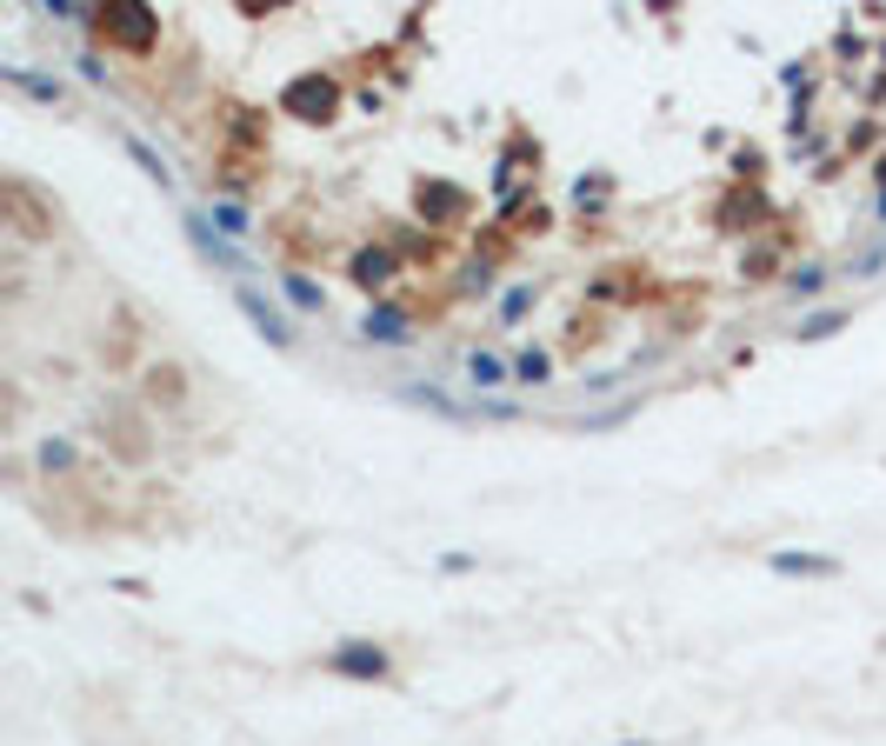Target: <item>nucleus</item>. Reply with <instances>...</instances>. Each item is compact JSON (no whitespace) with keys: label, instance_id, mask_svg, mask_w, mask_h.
Instances as JSON below:
<instances>
[{"label":"nucleus","instance_id":"nucleus-1","mask_svg":"<svg viewBox=\"0 0 886 746\" xmlns=\"http://www.w3.org/2000/svg\"><path fill=\"white\" fill-rule=\"evenodd\" d=\"M240 307H247V320H253V327H260L273 347H293V327H287V320H280V314H273V307L253 294V287H240Z\"/></svg>","mask_w":886,"mask_h":746},{"label":"nucleus","instance_id":"nucleus-2","mask_svg":"<svg viewBox=\"0 0 886 746\" xmlns=\"http://www.w3.org/2000/svg\"><path fill=\"white\" fill-rule=\"evenodd\" d=\"M360 334H367V340H387V347H407V340H414V327H407V320H400L394 307L367 314V327H360Z\"/></svg>","mask_w":886,"mask_h":746},{"label":"nucleus","instance_id":"nucleus-3","mask_svg":"<svg viewBox=\"0 0 886 746\" xmlns=\"http://www.w3.org/2000/svg\"><path fill=\"white\" fill-rule=\"evenodd\" d=\"M327 667H334V674H367V680H380V674H387V660H380V654H367L360 640H354L347 654H334Z\"/></svg>","mask_w":886,"mask_h":746},{"label":"nucleus","instance_id":"nucleus-4","mask_svg":"<svg viewBox=\"0 0 886 746\" xmlns=\"http://www.w3.org/2000/svg\"><path fill=\"white\" fill-rule=\"evenodd\" d=\"M507 374H514V367H507L500 354H467V380H474V387H507Z\"/></svg>","mask_w":886,"mask_h":746},{"label":"nucleus","instance_id":"nucleus-5","mask_svg":"<svg viewBox=\"0 0 886 746\" xmlns=\"http://www.w3.org/2000/svg\"><path fill=\"white\" fill-rule=\"evenodd\" d=\"M774 574H840V560H827V554H774Z\"/></svg>","mask_w":886,"mask_h":746},{"label":"nucleus","instance_id":"nucleus-6","mask_svg":"<svg viewBox=\"0 0 886 746\" xmlns=\"http://www.w3.org/2000/svg\"><path fill=\"white\" fill-rule=\"evenodd\" d=\"M547 374H554V360H547V354H520V360H514V380H527V387H540Z\"/></svg>","mask_w":886,"mask_h":746},{"label":"nucleus","instance_id":"nucleus-7","mask_svg":"<svg viewBox=\"0 0 886 746\" xmlns=\"http://www.w3.org/2000/svg\"><path fill=\"white\" fill-rule=\"evenodd\" d=\"M100 27H113V33H127V40H140V33H153V20H147V13H107Z\"/></svg>","mask_w":886,"mask_h":746},{"label":"nucleus","instance_id":"nucleus-8","mask_svg":"<svg viewBox=\"0 0 886 746\" xmlns=\"http://www.w3.org/2000/svg\"><path fill=\"white\" fill-rule=\"evenodd\" d=\"M280 287H287V300H293V307H307V314H320V287H307L300 273H287Z\"/></svg>","mask_w":886,"mask_h":746},{"label":"nucleus","instance_id":"nucleus-9","mask_svg":"<svg viewBox=\"0 0 886 746\" xmlns=\"http://www.w3.org/2000/svg\"><path fill=\"white\" fill-rule=\"evenodd\" d=\"M387 267H394L387 253H360V267H354V280H367V287H374V280H387Z\"/></svg>","mask_w":886,"mask_h":746},{"label":"nucleus","instance_id":"nucleus-10","mask_svg":"<svg viewBox=\"0 0 886 746\" xmlns=\"http://www.w3.org/2000/svg\"><path fill=\"white\" fill-rule=\"evenodd\" d=\"M820 287H827V273H820V267H800V273L787 280V294H794V300H800V294H820Z\"/></svg>","mask_w":886,"mask_h":746},{"label":"nucleus","instance_id":"nucleus-11","mask_svg":"<svg viewBox=\"0 0 886 746\" xmlns=\"http://www.w3.org/2000/svg\"><path fill=\"white\" fill-rule=\"evenodd\" d=\"M834 327H840V314H814V320H800L794 334H800V340H827Z\"/></svg>","mask_w":886,"mask_h":746},{"label":"nucleus","instance_id":"nucleus-12","mask_svg":"<svg viewBox=\"0 0 886 746\" xmlns=\"http://www.w3.org/2000/svg\"><path fill=\"white\" fill-rule=\"evenodd\" d=\"M527 307H534V287H514V294H507V300H500V320H520V314H527Z\"/></svg>","mask_w":886,"mask_h":746},{"label":"nucleus","instance_id":"nucleus-13","mask_svg":"<svg viewBox=\"0 0 886 746\" xmlns=\"http://www.w3.org/2000/svg\"><path fill=\"white\" fill-rule=\"evenodd\" d=\"M213 220H220V227H227V233H247V227H253V220H247V213H240V207H233V200H227V207H213Z\"/></svg>","mask_w":886,"mask_h":746},{"label":"nucleus","instance_id":"nucleus-14","mask_svg":"<svg viewBox=\"0 0 886 746\" xmlns=\"http://www.w3.org/2000/svg\"><path fill=\"white\" fill-rule=\"evenodd\" d=\"M880 213H886V193H880Z\"/></svg>","mask_w":886,"mask_h":746}]
</instances>
